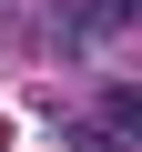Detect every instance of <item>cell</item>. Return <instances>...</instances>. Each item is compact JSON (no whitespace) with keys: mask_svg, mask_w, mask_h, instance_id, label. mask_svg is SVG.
<instances>
[{"mask_svg":"<svg viewBox=\"0 0 142 152\" xmlns=\"http://www.w3.org/2000/svg\"><path fill=\"white\" fill-rule=\"evenodd\" d=\"M81 20H102V31H122V20H142V0H81Z\"/></svg>","mask_w":142,"mask_h":152,"instance_id":"7a4b0ae2","label":"cell"},{"mask_svg":"<svg viewBox=\"0 0 142 152\" xmlns=\"http://www.w3.org/2000/svg\"><path fill=\"white\" fill-rule=\"evenodd\" d=\"M102 132L142 152V81H112V91H102Z\"/></svg>","mask_w":142,"mask_h":152,"instance_id":"6da1fadb","label":"cell"}]
</instances>
